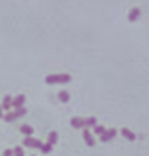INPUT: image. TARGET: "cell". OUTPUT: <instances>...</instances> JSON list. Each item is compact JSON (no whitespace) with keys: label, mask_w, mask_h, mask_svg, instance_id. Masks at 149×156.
<instances>
[{"label":"cell","mask_w":149,"mask_h":156,"mask_svg":"<svg viewBox=\"0 0 149 156\" xmlns=\"http://www.w3.org/2000/svg\"><path fill=\"white\" fill-rule=\"evenodd\" d=\"M71 80V76L68 73H50V75H46L44 81L47 84H64V83H68Z\"/></svg>","instance_id":"obj_1"},{"label":"cell","mask_w":149,"mask_h":156,"mask_svg":"<svg viewBox=\"0 0 149 156\" xmlns=\"http://www.w3.org/2000/svg\"><path fill=\"white\" fill-rule=\"evenodd\" d=\"M26 107H20V109H15L14 112H8L3 118H5V121L6 122H11V121H15L17 118H20V116H23V115H26Z\"/></svg>","instance_id":"obj_2"},{"label":"cell","mask_w":149,"mask_h":156,"mask_svg":"<svg viewBox=\"0 0 149 156\" xmlns=\"http://www.w3.org/2000/svg\"><path fill=\"white\" fill-rule=\"evenodd\" d=\"M23 145L28 147V148H41L43 142H41L40 139L34 138V136H26V138L23 139Z\"/></svg>","instance_id":"obj_3"},{"label":"cell","mask_w":149,"mask_h":156,"mask_svg":"<svg viewBox=\"0 0 149 156\" xmlns=\"http://www.w3.org/2000/svg\"><path fill=\"white\" fill-rule=\"evenodd\" d=\"M82 136H84V141H85V144H87L88 147H94V145H96V139L93 138V135L88 132V129H87V127H84Z\"/></svg>","instance_id":"obj_4"},{"label":"cell","mask_w":149,"mask_h":156,"mask_svg":"<svg viewBox=\"0 0 149 156\" xmlns=\"http://www.w3.org/2000/svg\"><path fill=\"white\" fill-rule=\"evenodd\" d=\"M116 135H117V130H116V129H108V130H105V132L101 135V141H102V142H108V141H111Z\"/></svg>","instance_id":"obj_5"},{"label":"cell","mask_w":149,"mask_h":156,"mask_svg":"<svg viewBox=\"0 0 149 156\" xmlns=\"http://www.w3.org/2000/svg\"><path fill=\"white\" fill-rule=\"evenodd\" d=\"M70 126L74 127V129H81V127H85V118H79V116H73L70 119Z\"/></svg>","instance_id":"obj_6"},{"label":"cell","mask_w":149,"mask_h":156,"mask_svg":"<svg viewBox=\"0 0 149 156\" xmlns=\"http://www.w3.org/2000/svg\"><path fill=\"white\" fill-rule=\"evenodd\" d=\"M25 101H26L25 95H17L15 98H12V107L14 109H20V107L25 106Z\"/></svg>","instance_id":"obj_7"},{"label":"cell","mask_w":149,"mask_h":156,"mask_svg":"<svg viewBox=\"0 0 149 156\" xmlns=\"http://www.w3.org/2000/svg\"><path fill=\"white\" fill-rule=\"evenodd\" d=\"M120 133H122V135H123V136H125L128 141H135V139H137V135H135L132 130L126 129V127H123V129L120 130Z\"/></svg>","instance_id":"obj_8"},{"label":"cell","mask_w":149,"mask_h":156,"mask_svg":"<svg viewBox=\"0 0 149 156\" xmlns=\"http://www.w3.org/2000/svg\"><path fill=\"white\" fill-rule=\"evenodd\" d=\"M0 106H2L3 110H9L12 107V97L11 95H5L3 97V101H2V104H0Z\"/></svg>","instance_id":"obj_9"},{"label":"cell","mask_w":149,"mask_h":156,"mask_svg":"<svg viewBox=\"0 0 149 156\" xmlns=\"http://www.w3.org/2000/svg\"><path fill=\"white\" fill-rule=\"evenodd\" d=\"M138 17H140V9H138V8H132V9L129 11L128 20H129V22H135Z\"/></svg>","instance_id":"obj_10"},{"label":"cell","mask_w":149,"mask_h":156,"mask_svg":"<svg viewBox=\"0 0 149 156\" xmlns=\"http://www.w3.org/2000/svg\"><path fill=\"white\" fill-rule=\"evenodd\" d=\"M58 98H59L61 103H68L70 101V94L67 90H59L58 92Z\"/></svg>","instance_id":"obj_11"},{"label":"cell","mask_w":149,"mask_h":156,"mask_svg":"<svg viewBox=\"0 0 149 156\" xmlns=\"http://www.w3.org/2000/svg\"><path fill=\"white\" fill-rule=\"evenodd\" d=\"M20 132H22L23 135H26V136H32V135H34V129H32L29 124H23V126L20 127Z\"/></svg>","instance_id":"obj_12"},{"label":"cell","mask_w":149,"mask_h":156,"mask_svg":"<svg viewBox=\"0 0 149 156\" xmlns=\"http://www.w3.org/2000/svg\"><path fill=\"white\" fill-rule=\"evenodd\" d=\"M56 142H58V133H56V132H50L49 136H47V144L55 145Z\"/></svg>","instance_id":"obj_13"},{"label":"cell","mask_w":149,"mask_h":156,"mask_svg":"<svg viewBox=\"0 0 149 156\" xmlns=\"http://www.w3.org/2000/svg\"><path fill=\"white\" fill-rule=\"evenodd\" d=\"M98 124V119H96V116H88V118H85V127L88 129V127H94Z\"/></svg>","instance_id":"obj_14"},{"label":"cell","mask_w":149,"mask_h":156,"mask_svg":"<svg viewBox=\"0 0 149 156\" xmlns=\"http://www.w3.org/2000/svg\"><path fill=\"white\" fill-rule=\"evenodd\" d=\"M40 150H41L44 154H47V153H50V151L53 150V145H50V144H47V142H46V144H43V145H41V148H40Z\"/></svg>","instance_id":"obj_15"},{"label":"cell","mask_w":149,"mask_h":156,"mask_svg":"<svg viewBox=\"0 0 149 156\" xmlns=\"http://www.w3.org/2000/svg\"><path fill=\"white\" fill-rule=\"evenodd\" d=\"M105 130H107V129H105V126H102V124H96V126H94V133L99 135V136H101Z\"/></svg>","instance_id":"obj_16"},{"label":"cell","mask_w":149,"mask_h":156,"mask_svg":"<svg viewBox=\"0 0 149 156\" xmlns=\"http://www.w3.org/2000/svg\"><path fill=\"white\" fill-rule=\"evenodd\" d=\"M12 153H14V156H25V148L23 147H15L12 150Z\"/></svg>","instance_id":"obj_17"},{"label":"cell","mask_w":149,"mask_h":156,"mask_svg":"<svg viewBox=\"0 0 149 156\" xmlns=\"http://www.w3.org/2000/svg\"><path fill=\"white\" fill-rule=\"evenodd\" d=\"M3 156H14V153H12L11 148H6V150L3 151Z\"/></svg>","instance_id":"obj_18"},{"label":"cell","mask_w":149,"mask_h":156,"mask_svg":"<svg viewBox=\"0 0 149 156\" xmlns=\"http://www.w3.org/2000/svg\"><path fill=\"white\" fill-rule=\"evenodd\" d=\"M0 118H3V109H2V106H0Z\"/></svg>","instance_id":"obj_19"}]
</instances>
